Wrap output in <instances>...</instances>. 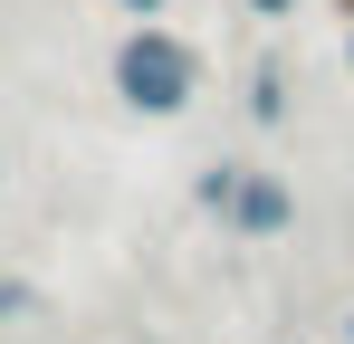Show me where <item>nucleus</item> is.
<instances>
[{
  "instance_id": "nucleus-1",
  "label": "nucleus",
  "mask_w": 354,
  "mask_h": 344,
  "mask_svg": "<svg viewBox=\"0 0 354 344\" xmlns=\"http://www.w3.org/2000/svg\"><path fill=\"white\" fill-rule=\"evenodd\" d=\"M115 96L134 115H182L192 96H201V57H192V39H173L163 19H134L115 39Z\"/></svg>"
},
{
  "instance_id": "nucleus-2",
  "label": "nucleus",
  "mask_w": 354,
  "mask_h": 344,
  "mask_svg": "<svg viewBox=\"0 0 354 344\" xmlns=\"http://www.w3.org/2000/svg\"><path fill=\"white\" fill-rule=\"evenodd\" d=\"M221 220L239 229V239H278V229L297 220V191L278 182V172H249L239 163V182H230V201H221Z\"/></svg>"
},
{
  "instance_id": "nucleus-3",
  "label": "nucleus",
  "mask_w": 354,
  "mask_h": 344,
  "mask_svg": "<svg viewBox=\"0 0 354 344\" xmlns=\"http://www.w3.org/2000/svg\"><path fill=\"white\" fill-rule=\"evenodd\" d=\"M39 306H48V296H39L29 278H0V325H19V316H39Z\"/></svg>"
},
{
  "instance_id": "nucleus-4",
  "label": "nucleus",
  "mask_w": 354,
  "mask_h": 344,
  "mask_svg": "<svg viewBox=\"0 0 354 344\" xmlns=\"http://www.w3.org/2000/svg\"><path fill=\"white\" fill-rule=\"evenodd\" d=\"M230 182H239V163H211V172H201V182H192V191H201V211H221V201H230Z\"/></svg>"
},
{
  "instance_id": "nucleus-5",
  "label": "nucleus",
  "mask_w": 354,
  "mask_h": 344,
  "mask_svg": "<svg viewBox=\"0 0 354 344\" xmlns=\"http://www.w3.org/2000/svg\"><path fill=\"white\" fill-rule=\"evenodd\" d=\"M278 106H288V96H278V77L259 67V86H249V115H259V124H278Z\"/></svg>"
},
{
  "instance_id": "nucleus-6",
  "label": "nucleus",
  "mask_w": 354,
  "mask_h": 344,
  "mask_svg": "<svg viewBox=\"0 0 354 344\" xmlns=\"http://www.w3.org/2000/svg\"><path fill=\"white\" fill-rule=\"evenodd\" d=\"M249 10H259V19H288V10H297V0H249Z\"/></svg>"
},
{
  "instance_id": "nucleus-7",
  "label": "nucleus",
  "mask_w": 354,
  "mask_h": 344,
  "mask_svg": "<svg viewBox=\"0 0 354 344\" xmlns=\"http://www.w3.org/2000/svg\"><path fill=\"white\" fill-rule=\"evenodd\" d=\"M124 10H134V19H163V0H124Z\"/></svg>"
},
{
  "instance_id": "nucleus-8",
  "label": "nucleus",
  "mask_w": 354,
  "mask_h": 344,
  "mask_svg": "<svg viewBox=\"0 0 354 344\" xmlns=\"http://www.w3.org/2000/svg\"><path fill=\"white\" fill-rule=\"evenodd\" d=\"M345 335H354V316H345Z\"/></svg>"
}]
</instances>
